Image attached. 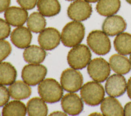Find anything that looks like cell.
Masks as SVG:
<instances>
[{
	"mask_svg": "<svg viewBox=\"0 0 131 116\" xmlns=\"http://www.w3.org/2000/svg\"><path fill=\"white\" fill-rule=\"evenodd\" d=\"M81 97L87 105L94 106L101 104L104 98L105 91L102 85L96 81L85 83L81 88Z\"/></svg>",
	"mask_w": 131,
	"mask_h": 116,
	"instance_id": "cell-3",
	"label": "cell"
},
{
	"mask_svg": "<svg viewBox=\"0 0 131 116\" xmlns=\"http://www.w3.org/2000/svg\"><path fill=\"white\" fill-rule=\"evenodd\" d=\"M90 115H102L98 113H91V114H90Z\"/></svg>",
	"mask_w": 131,
	"mask_h": 116,
	"instance_id": "cell-36",
	"label": "cell"
},
{
	"mask_svg": "<svg viewBox=\"0 0 131 116\" xmlns=\"http://www.w3.org/2000/svg\"><path fill=\"white\" fill-rule=\"evenodd\" d=\"M23 57L26 62L31 64H40L46 57V52L41 46L31 45L25 48Z\"/></svg>",
	"mask_w": 131,
	"mask_h": 116,
	"instance_id": "cell-19",
	"label": "cell"
},
{
	"mask_svg": "<svg viewBox=\"0 0 131 116\" xmlns=\"http://www.w3.org/2000/svg\"><path fill=\"white\" fill-rule=\"evenodd\" d=\"M12 47L9 42L5 40H0V63L5 60L10 54Z\"/></svg>",
	"mask_w": 131,
	"mask_h": 116,
	"instance_id": "cell-27",
	"label": "cell"
},
{
	"mask_svg": "<svg viewBox=\"0 0 131 116\" xmlns=\"http://www.w3.org/2000/svg\"><path fill=\"white\" fill-rule=\"evenodd\" d=\"M38 42L45 50H52L60 45L61 35L54 27L45 28L38 36Z\"/></svg>",
	"mask_w": 131,
	"mask_h": 116,
	"instance_id": "cell-10",
	"label": "cell"
},
{
	"mask_svg": "<svg viewBox=\"0 0 131 116\" xmlns=\"http://www.w3.org/2000/svg\"><path fill=\"white\" fill-rule=\"evenodd\" d=\"M46 20L43 14L38 12L31 13L27 20L28 28L34 33H40L45 28Z\"/></svg>",
	"mask_w": 131,
	"mask_h": 116,
	"instance_id": "cell-26",
	"label": "cell"
},
{
	"mask_svg": "<svg viewBox=\"0 0 131 116\" xmlns=\"http://www.w3.org/2000/svg\"><path fill=\"white\" fill-rule=\"evenodd\" d=\"M27 113L25 104L18 100H15L7 103L2 110V115H20L24 116Z\"/></svg>",
	"mask_w": 131,
	"mask_h": 116,
	"instance_id": "cell-25",
	"label": "cell"
},
{
	"mask_svg": "<svg viewBox=\"0 0 131 116\" xmlns=\"http://www.w3.org/2000/svg\"><path fill=\"white\" fill-rule=\"evenodd\" d=\"M100 109L103 115H124V109L121 103L117 99L111 96L103 99L100 105Z\"/></svg>",
	"mask_w": 131,
	"mask_h": 116,
	"instance_id": "cell-16",
	"label": "cell"
},
{
	"mask_svg": "<svg viewBox=\"0 0 131 116\" xmlns=\"http://www.w3.org/2000/svg\"><path fill=\"white\" fill-rule=\"evenodd\" d=\"M5 20L9 25L14 27L23 26L28 18V13L26 9L18 7H10L4 13Z\"/></svg>",
	"mask_w": 131,
	"mask_h": 116,
	"instance_id": "cell-14",
	"label": "cell"
},
{
	"mask_svg": "<svg viewBox=\"0 0 131 116\" xmlns=\"http://www.w3.org/2000/svg\"><path fill=\"white\" fill-rule=\"evenodd\" d=\"M109 64L112 70L119 75H126L131 69L130 60L121 54L112 55L109 60Z\"/></svg>",
	"mask_w": 131,
	"mask_h": 116,
	"instance_id": "cell-18",
	"label": "cell"
},
{
	"mask_svg": "<svg viewBox=\"0 0 131 116\" xmlns=\"http://www.w3.org/2000/svg\"><path fill=\"white\" fill-rule=\"evenodd\" d=\"M38 93L45 103L52 104L62 99L63 88L54 79L46 78L39 83Z\"/></svg>",
	"mask_w": 131,
	"mask_h": 116,
	"instance_id": "cell-2",
	"label": "cell"
},
{
	"mask_svg": "<svg viewBox=\"0 0 131 116\" xmlns=\"http://www.w3.org/2000/svg\"><path fill=\"white\" fill-rule=\"evenodd\" d=\"M85 1L89 3H96V2H98L99 0H85Z\"/></svg>",
	"mask_w": 131,
	"mask_h": 116,
	"instance_id": "cell-35",
	"label": "cell"
},
{
	"mask_svg": "<svg viewBox=\"0 0 131 116\" xmlns=\"http://www.w3.org/2000/svg\"><path fill=\"white\" fill-rule=\"evenodd\" d=\"M86 42L91 50L98 55H106L110 52L112 47L108 35L100 30L91 31L87 37Z\"/></svg>",
	"mask_w": 131,
	"mask_h": 116,
	"instance_id": "cell-5",
	"label": "cell"
},
{
	"mask_svg": "<svg viewBox=\"0 0 131 116\" xmlns=\"http://www.w3.org/2000/svg\"><path fill=\"white\" fill-rule=\"evenodd\" d=\"M87 71L93 80L103 82L107 80L110 75L111 68L109 63L104 58L97 57L91 60L87 65Z\"/></svg>",
	"mask_w": 131,
	"mask_h": 116,
	"instance_id": "cell-7",
	"label": "cell"
},
{
	"mask_svg": "<svg viewBox=\"0 0 131 116\" xmlns=\"http://www.w3.org/2000/svg\"><path fill=\"white\" fill-rule=\"evenodd\" d=\"M38 0H16L20 6L26 10H31L37 5Z\"/></svg>",
	"mask_w": 131,
	"mask_h": 116,
	"instance_id": "cell-30",
	"label": "cell"
},
{
	"mask_svg": "<svg viewBox=\"0 0 131 116\" xmlns=\"http://www.w3.org/2000/svg\"><path fill=\"white\" fill-rule=\"evenodd\" d=\"M127 23L123 17L119 15H112L105 19L102 24L103 31L108 36L117 35L127 28Z\"/></svg>",
	"mask_w": 131,
	"mask_h": 116,
	"instance_id": "cell-13",
	"label": "cell"
},
{
	"mask_svg": "<svg viewBox=\"0 0 131 116\" xmlns=\"http://www.w3.org/2000/svg\"><path fill=\"white\" fill-rule=\"evenodd\" d=\"M127 90L128 97L131 99V77L128 79V82L127 83Z\"/></svg>",
	"mask_w": 131,
	"mask_h": 116,
	"instance_id": "cell-33",
	"label": "cell"
},
{
	"mask_svg": "<svg viewBox=\"0 0 131 116\" xmlns=\"http://www.w3.org/2000/svg\"><path fill=\"white\" fill-rule=\"evenodd\" d=\"M121 7L120 0H99L96 9L98 14L104 17L114 15Z\"/></svg>",
	"mask_w": 131,
	"mask_h": 116,
	"instance_id": "cell-21",
	"label": "cell"
},
{
	"mask_svg": "<svg viewBox=\"0 0 131 116\" xmlns=\"http://www.w3.org/2000/svg\"><path fill=\"white\" fill-rule=\"evenodd\" d=\"M10 5V0H0V13L5 12Z\"/></svg>",
	"mask_w": 131,
	"mask_h": 116,
	"instance_id": "cell-31",
	"label": "cell"
},
{
	"mask_svg": "<svg viewBox=\"0 0 131 116\" xmlns=\"http://www.w3.org/2000/svg\"><path fill=\"white\" fill-rule=\"evenodd\" d=\"M47 73V69L43 65L30 63L23 68L22 78L29 85L35 86L45 79Z\"/></svg>",
	"mask_w": 131,
	"mask_h": 116,
	"instance_id": "cell-8",
	"label": "cell"
},
{
	"mask_svg": "<svg viewBox=\"0 0 131 116\" xmlns=\"http://www.w3.org/2000/svg\"><path fill=\"white\" fill-rule=\"evenodd\" d=\"M17 72L9 62L0 63V85H10L15 82Z\"/></svg>",
	"mask_w": 131,
	"mask_h": 116,
	"instance_id": "cell-22",
	"label": "cell"
},
{
	"mask_svg": "<svg viewBox=\"0 0 131 116\" xmlns=\"http://www.w3.org/2000/svg\"><path fill=\"white\" fill-rule=\"evenodd\" d=\"M85 29L83 24L78 21L68 23L62 29L61 41L66 47H73L79 45L85 37Z\"/></svg>",
	"mask_w": 131,
	"mask_h": 116,
	"instance_id": "cell-1",
	"label": "cell"
},
{
	"mask_svg": "<svg viewBox=\"0 0 131 116\" xmlns=\"http://www.w3.org/2000/svg\"><path fill=\"white\" fill-rule=\"evenodd\" d=\"M9 98L10 95L7 88L0 85V107L4 106L9 102Z\"/></svg>",
	"mask_w": 131,
	"mask_h": 116,
	"instance_id": "cell-29",
	"label": "cell"
},
{
	"mask_svg": "<svg viewBox=\"0 0 131 116\" xmlns=\"http://www.w3.org/2000/svg\"><path fill=\"white\" fill-rule=\"evenodd\" d=\"M31 39L32 35L31 31L23 26L17 27L10 33V40L18 48H27L30 46Z\"/></svg>",
	"mask_w": 131,
	"mask_h": 116,
	"instance_id": "cell-15",
	"label": "cell"
},
{
	"mask_svg": "<svg viewBox=\"0 0 131 116\" xmlns=\"http://www.w3.org/2000/svg\"><path fill=\"white\" fill-rule=\"evenodd\" d=\"M60 83L65 91L70 93L77 92L83 86V77L77 69L67 68L62 73Z\"/></svg>",
	"mask_w": 131,
	"mask_h": 116,
	"instance_id": "cell-6",
	"label": "cell"
},
{
	"mask_svg": "<svg viewBox=\"0 0 131 116\" xmlns=\"http://www.w3.org/2000/svg\"><path fill=\"white\" fill-rule=\"evenodd\" d=\"M50 115H67V113L66 112H60V111H57V112H54L50 114Z\"/></svg>",
	"mask_w": 131,
	"mask_h": 116,
	"instance_id": "cell-34",
	"label": "cell"
},
{
	"mask_svg": "<svg viewBox=\"0 0 131 116\" xmlns=\"http://www.w3.org/2000/svg\"><path fill=\"white\" fill-rule=\"evenodd\" d=\"M66 1H68V2H73L75 0H66Z\"/></svg>",
	"mask_w": 131,
	"mask_h": 116,
	"instance_id": "cell-39",
	"label": "cell"
},
{
	"mask_svg": "<svg viewBox=\"0 0 131 116\" xmlns=\"http://www.w3.org/2000/svg\"><path fill=\"white\" fill-rule=\"evenodd\" d=\"M92 8L85 0H75L68 8V16L73 21L81 22L89 18L92 14Z\"/></svg>",
	"mask_w": 131,
	"mask_h": 116,
	"instance_id": "cell-9",
	"label": "cell"
},
{
	"mask_svg": "<svg viewBox=\"0 0 131 116\" xmlns=\"http://www.w3.org/2000/svg\"><path fill=\"white\" fill-rule=\"evenodd\" d=\"M61 106L64 112L70 115H77L83 110V103L78 94L69 93L63 96Z\"/></svg>",
	"mask_w": 131,
	"mask_h": 116,
	"instance_id": "cell-12",
	"label": "cell"
},
{
	"mask_svg": "<svg viewBox=\"0 0 131 116\" xmlns=\"http://www.w3.org/2000/svg\"><path fill=\"white\" fill-rule=\"evenodd\" d=\"M130 64H131V54H130Z\"/></svg>",
	"mask_w": 131,
	"mask_h": 116,
	"instance_id": "cell-38",
	"label": "cell"
},
{
	"mask_svg": "<svg viewBox=\"0 0 131 116\" xmlns=\"http://www.w3.org/2000/svg\"><path fill=\"white\" fill-rule=\"evenodd\" d=\"M26 108L27 113L30 116H45L48 113V108L45 101L39 97L29 100Z\"/></svg>",
	"mask_w": 131,
	"mask_h": 116,
	"instance_id": "cell-23",
	"label": "cell"
},
{
	"mask_svg": "<svg viewBox=\"0 0 131 116\" xmlns=\"http://www.w3.org/2000/svg\"><path fill=\"white\" fill-rule=\"evenodd\" d=\"M124 115H131V102L125 104L124 108Z\"/></svg>",
	"mask_w": 131,
	"mask_h": 116,
	"instance_id": "cell-32",
	"label": "cell"
},
{
	"mask_svg": "<svg viewBox=\"0 0 131 116\" xmlns=\"http://www.w3.org/2000/svg\"><path fill=\"white\" fill-rule=\"evenodd\" d=\"M126 1H127V3H128L129 4L131 5V0H126Z\"/></svg>",
	"mask_w": 131,
	"mask_h": 116,
	"instance_id": "cell-37",
	"label": "cell"
},
{
	"mask_svg": "<svg viewBox=\"0 0 131 116\" xmlns=\"http://www.w3.org/2000/svg\"><path fill=\"white\" fill-rule=\"evenodd\" d=\"M105 90L109 96L118 97L123 95L127 90V82L122 75L115 74L107 78Z\"/></svg>",
	"mask_w": 131,
	"mask_h": 116,
	"instance_id": "cell-11",
	"label": "cell"
},
{
	"mask_svg": "<svg viewBox=\"0 0 131 116\" xmlns=\"http://www.w3.org/2000/svg\"><path fill=\"white\" fill-rule=\"evenodd\" d=\"M10 33V27L6 20L0 18V40L7 39Z\"/></svg>",
	"mask_w": 131,
	"mask_h": 116,
	"instance_id": "cell-28",
	"label": "cell"
},
{
	"mask_svg": "<svg viewBox=\"0 0 131 116\" xmlns=\"http://www.w3.org/2000/svg\"><path fill=\"white\" fill-rule=\"evenodd\" d=\"M8 90L10 97L13 99L18 100L29 98L31 94V89L30 85L21 80L14 82L9 85Z\"/></svg>",
	"mask_w": 131,
	"mask_h": 116,
	"instance_id": "cell-17",
	"label": "cell"
},
{
	"mask_svg": "<svg viewBox=\"0 0 131 116\" xmlns=\"http://www.w3.org/2000/svg\"><path fill=\"white\" fill-rule=\"evenodd\" d=\"M91 52L85 45H78L72 47L68 52L67 61L68 65L77 70L85 68L91 60Z\"/></svg>",
	"mask_w": 131,
	"mask_h": 116,
	"instance_id": "cell-4",
	"label": "cell"
},
{
	"mask_svg": "<svg viewBox=\"0 0 131 116\" xmlns=\"http://www.w3.org/2000/svg\"><path fill=\"white\" fill-rule=\"evenodd\" d=\"M115 50L121 55L131 54V35L128 33H121L117 35L113 41Z\"/></svg>",
	"mask_w": 131,
	"mask_h": 116,
	"instance_id": "cell-24",
	"label": "cell"
},
{
	"mask_svg": "<svg viewBox=\"0 0 131 116\" xmlns=\"http://www.w3.org/2000/svg\"><path fill=\"white\" fill-rule=\"evenodd\" d=\"M0 115H1V113H0Z\"/></svg>",
	"mask_w": 131,
	"mask_h": 116,
	"instance_id": "cell-40",
	"label": "cell"
},
{
	"mask_svg": "<svg viewBox=\"0 0 131 116\" xmlns=\"http://www.w3.org/2000/svg\"><path fill=\"white\" fill-rule=\"evenodd\" d=\"M37 9L44 17H52L60 12L61 6L58 0H38Z\"/></svg>",
	"mask_w": 131,
	"mask_h": 116,
	"instance_id": "cell-20",
	"label": "cell"
}]
</instances>
